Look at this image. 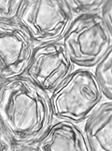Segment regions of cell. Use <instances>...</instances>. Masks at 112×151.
Returning a JSON list of instances; mask_svg holds the SVG:
<instances>
[{"label": "cell", "mask_w": 112, "mask_h": 151, "mask_svg": "<svg viewBox=\"0 0 112 151\" xmlns=\"http://www.w3.org/2000/svg\"><path fill=\"white\" fill-rule=\"evenodd\" d=\"M74 18L67 0H26L18 23L38 45L62 42Z\"/></svg>", "instance_id": "277c9868"}, {"label": "cell", "mask_w": 112, "mask_h": 151, "mask_svg": "<svg viewBox=\"0 0 112 151\" xmlns=\"http://www.w3.org/2000/svg\"><path fill=\"white\" fill-rule=\"evenodd\" d=\"M74 17L89 14H101L106 0H67Z\"/></svg>", "instance_id": "30bf717a"}, {"label": "cell", "mask_w": 112, "mask_h": 151, "mask_svg": "<svg viewBox=\"0 0 112 151\" xmlns=\"http://www.w3.org/2000/svg\"><path fill=\"white\" fill-rule=\"evenodd\" d=\"M71 61L82 68L95 67L112 45L101 14L75 17L62 39Z\"/></svg>", "instance_id": "3957f363"}, {"label": "cell", "mask_w": 112, "mask_h": 151, "mask_svg": "<svg viewBox=\"0 0 112 151\" xmlns=\"http://www.w3.org/2000/svg\"><path fill=\"white\" fill-rule=\"evenodd\" d=\"M54 117L79 124L89 118L104 95L94 72L80 68L73 71L50 94Z\"/></svg>", "instance_id": "7a4b0ae2"}, {"label": "cell", "mask_w": 112, "mask_h": 151, "mask_svg": "<svg viewBox=\"0 0 112 151\" xmlns=\"http://www.w3.org/2000/svg\"><path fill=\"white\" fill-rule=\"evenodd\" d=\"M37 45L18 23H0L1 82L25 75Z\"/></svg>", "instance_id": "8992f818"}, {"label": "cell", "mask_w": 112, "mask_h": 151, "mask_svg": "<svg viewBox=\"0 0 112 151\" xmlns=\"http://www.w3.org/2000/svg\"><path fill=\"white\" fill-rule=\"evenodd\" d=\"M17 145L4 127L1 124V151H16Z\"/></svg>", "instance_id": "7c38bea8"}, {"label": "cell", "mask_w": 112, "mask_h": 151, "mask_svg": "<svg viewBox=\"0 0 112 151\" xmlns=\"http://www.w3.org/2000/svg\"><path fill=\"white\" fill-rule=\"evenodd\" d=\"M25 2L26 0H1V22L18 23Z\"/></svg>", "instance_id": "8fae6325"}, {"label": "cell", "mask_w": 112, "mask_h": 151, "mask_svg": "<svg viewBox=\"0 0 112 151\" xmlns=\"http://www.w3.org/2000/svg\"><path fill=\"white\" fill-rule=\"evenodd\" d=\"M50 94L25 76L1 82L0 124L17 145L32 147L54 121Z\"/></svg>", "instance_id": "6da1fadb"}, {"label": "cell", "mask_w": 112, "mask_h": 151, "mask_svg": "<svg viewBox=\"0 0 112 151\" xmlns=\"http://www.w3.org/2000/svg\"><path fill=\"white\" fill-rule=\"evenodd\" d=\"M83 130L91 151H112V101L98 107L86 120Z\"/></svg>", "instance_id": "ba28073f"}, {"label": "cell", "mask_w": 112, "mask_h": 151, "mask_svg": "<svg viewBox=\"0 0 112 151\" xmlns=\"http://www.w3.org/2000/svg\"><path fill=\"white\" fill-rule=\"evenodd\" d=\"M93 72L104 97L112 101V45L95 65Z\"/></svg>", "instance_id": "9c48e42d"}, {"label": "cell", "mask_w": 112, "mask_h": 151, "mask_svg": "<svg viewBox=\"0 0 112 151\" xmlns=\"http://www.w3.org/2000/svg\"><path fill=\"white\" fill-rule=\"evenodd\" d=\"M101 15L112 38V1L106 0Z\"/></svg>", "instance_id": "4fadbf2b"}, {"label": "cell", "mask_w": 112, "mask_h": 151, "mask_svg": "<svg viewBox=\"0 0 112 151\" xmlns=\"http://www.w3.org/2000/svg\"><path fill=\"white\" fill-rule=\"evenodd\" d=\"M57 119L36 143V151H91L84 130L78 124Z\"/></svg>", "instance_id": "52a82bcc"}, {"label": "cell", "mask_w": 112, "mask_h": 151, "mask_svg": "<svg viewBox=\"0 0 112 151\" xmlns=\"http://www.w3.org/2000/svg\"><path fill=\"white\" fill-rule=\"evenodd\" d=\"M75 67L62 42L38 45L23 76L50 94Z\"/></svg>", "instance_id": "5b68a950"}]
</instances>
